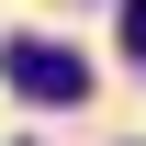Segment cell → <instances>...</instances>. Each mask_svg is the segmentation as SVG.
I'll use <instances>...</instances> for the list:
<instances>
[{"mask_svg":"<svg viewBox=\"0 0 146 146\" xmlns=\"http://www.w3.org/2000/svg\"><path fill=\"white\" fill-rule=\"evenodd\" d=\"M0 79H11L23 101H56V112H68V101H90V56L45 45V34H11V45H0Z\"/></svg>","mask_w":146,"mask_h":146,"instance_id":"obj_1","label":"cell"},{"mask_svg":"<svg viewBox=\"0 0 146 146\" xmlns=\"http://www.w3.org/2000/svg\"><path fill=\"white\" fill-rule=\"evenodd\" d=\"M124 45H135V56H146V0H124Z\"/></svg>","mask_w":146,"mask_h":146,"instance_id":"obj_2","label":"cell"}]
</instances>
